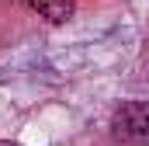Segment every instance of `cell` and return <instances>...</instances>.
I'll list each match as a JSON object with an SVG mask.
<instances>
[{"instance_id":"cell-3","label":"cell","mask_w":149,"mask_h":146,"mask_svg":"<svg viewBox=\"0 0 149 146\" xmlns=\"http://www.w3.org/2000/svg\"><path fill=\"white\" fill-rule=\"evenodd\" d=\"M0 146H21V143H10V139H0Z\"/></svg>"},{"instance_id":"cell-1","label":"cell","mask_w":149,"mask_h":146,"mask_svg":"<svg viewBox=\"0 0 149 146\" xmlns=\"http://www.w3.org/2000/svg\"><path fill=\"white\" fill-rule=\"evenodd\" d=\"M111 139L118 146H149V101H125L114 108Z\"/></svg>"},{"instance_id":"cell-2","label":"cell","mask_w":149,"mask_h":146,"mask_svg":"<svg viewBox=\"0 0 149 146\" xmlns=\"http://www.w3.org/2000/svg\"><path fill=\"white\" fill-rule=\"evenodd\" d=\"M38 18L52 21V25H66L73 18V0H24Z\"/></svg>"}]
</instances>
